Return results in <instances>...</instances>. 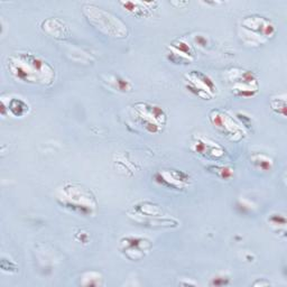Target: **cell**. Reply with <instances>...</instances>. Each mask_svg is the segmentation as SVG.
I'll return each instance as SVG.
<instances>
[{"label": "cell", "mask_w": 287, "mask_h": 287, "mask_svg": "<svg viewBox=\"0 0 287 287\" xmlns=\"http://www.w3.org/2000/svg\"><path fill=\"white\" fill-rule=\"evenodd\" d=\"M215 114L214 115H210V119L211 121L213 122L214 127H217L218 129L221 130V132L226 133L227 136H237L239 135L241 136V130L239 128V126H238L236 122H234L232 119H231L229 115H226L223 114H220L219 111H213Z\"/></svg>", "instance_id": "obj_1"}, {"label": "cell", "mask_w": 287, "mask_h": 287, "mask_svg": "<svg viewBox=\"0 0 287 287\" xmlns=\"http://www.w3.org/2000/svg\"><path fill=\"white\" fill-rule=\"evenodd\" d=\"M194 150L195 152L199 153V154H208L213 156V157H220V156L223 155V151L221 147H219L218 145L213 143L209 144L206 141L199 140L196 144H194Z\"/></svg>", "instance_id": "obj_2"}, {"label": "cell", "mask_w": 287, "mask_h": 287, "mask_svg": "<svg viewBox=\"0 0 287 287\" xmlns=\"http://www.w3.org/2000/svg\"><path fill=\"white\" fill-rule=\"evenodd\" d=\"M8 110L12 111V114L14 115H17V117H21V115H24L29 110V107H28L27 103H25L23 101V100L13 99L12 101L9 102Z\"/></svg>", "instance_id": "obj_3"}, {"label": "cell", "mask_w": 287, "mask_h": 287, "mask_svg": "<svg viewBox=\"0 0 287 287\" xmlns=\"http://www.w3.org/2000/svg\"><path fill=\"white\" fill-rule=\"evenodd\" d=\"M253 163H255L256 165H258L262 170H268L270 169L271 166V161L265 157V156H255V157H253Z\"/></svg>", "instance_id": "obj_4"}]
</instances>
